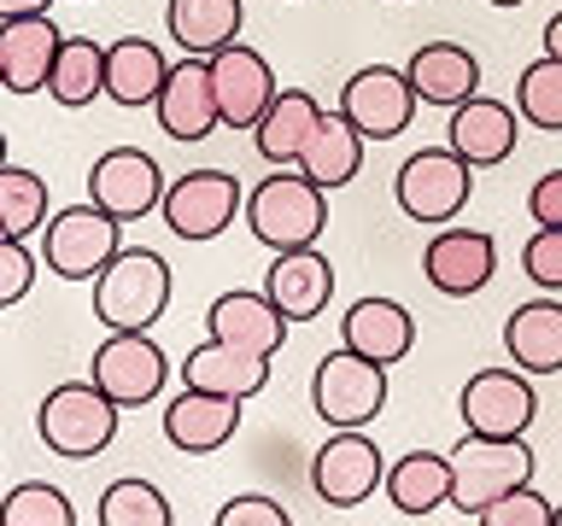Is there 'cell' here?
<instances>
[{
  "label": "cell",
  "instance_id": "obj_30",
  "mask_svg": "<svg viewBox=\"0 0 562 526\" xmlns=\"http://www.w3.org/2000/svg\"><path fill=\"white\" fill-rule=\"evenodd\" d=\"M363 147H369V140L351 129L340 112H323V123L311 129V140H305V152H299L293 170H305L316 187L334 193V187H346L351 175L363 170Z\"/></svg>",
  "mask_w": 562,
  "mask_h": 526
},
{
  "label": "cell",
  "instance_id": "obj_39",
  "mask_svg": "<svg viewBox=\"0 0 562 526\" xmlns=\"http://www.w3.org/2000/svg\"><path fill=\"white\" fill-rule=\"evenodd\" d=\"M217 526H293V515H288L276 498L246 491V498H228V503L217 508Z\"/></svg>",
  "mask_w": 562,
  "mask_h": 526
},
{
  "label": "cell",
  "instance_id": "obj_7",
  "mask_svg": "<svg viewBox=\"0 0 562 526\" xmlns=\"http://www.w3.org/2000/svg\"><path fill=\"white\" fill-rule=\"evenodd\" d=\"M311 410L323 427H369L386 410V368L358 357V351H328L311 375Z\"/></svg>",
  "mask_w": 562,
  "mask_h": 526
},
{
  "label": "cell",
  "instance_id": "obj_25",
  "mask_svg": "<svg viewBox=\"0 0 562 526\" xmlns=\"http://www.w3.org/2000/svg\"><path fill=\"white\" fill-rule=\"evenodd\" d=\"M504 351L527 375H562V298H527L509 310Z\"/></svg>",
  "mask_w": 562,
  "mask_h": 526
},
{
  "label": "cell",
  "instance_id": "obj_4",
  "mask_svg": "<svg viewBox=\"0 0 562 526\" xmlns=\"http://www.w3.org/2000/svg\"><path fill=\"white\" fill-rule=\"evenodd\" d=\"M117 403L100 392L94 380H65L53 386L42 398V410H35V433H42V445L53 456H65V462H88V456H100L105 445L117 438Z\"/></svg>",
  "mask_w": 562,
  "mask_h": 526
},
{
  "label": "cell",
  "instance_id": "obj_12",
  "mask_svg": "<svg viewBox=\"0 0 562 526\" xmlns=\"http://www.w3.org/2000/svg\"><path fill=\"white\" fill-rule=\"evenodd\" d=\"M457 415H463L469 433H498L516 438L539 421V392L527 368H481L469 375V386L457 392Z\"/></svg>",
  "mask_w": 562,
  "mask_h": 526
},
{
  "label": "cell",
  "instance_id": "obj_29",
  "mask_svg": "<svg viewBox=\"0 0 562 526\" xmlns=\"http://www.w3.org/2000/svg\"><path fill=\"white\" fill-rule=\"evenodd\" d=\"M240 24H246V7L240 0H170L165 7V30L182 53H223L228 42H240Z\"/></svg>",
  "mask_w": 562,
  "mask_h": 526
},
{
  "label": "cell",
  "instance_id": "obj_37",
  "mask_svg": "<svg viewBox=\"0 0 562 526\" xmlns=\"http://www.w3.org/2000/svg\"><path fill=\"white\" fill-rule=\"evenodd\" d=\"M474 521H481V526H551L557 508L533 491V480H527V485H516V491H504L498 503H486Z\"/></svg>",
  "mask_w": 562,
  "mask_h": 526
},
{
  "label": "cell",
  "instance_id": "obj_2",
  "mask_svg": "<svg viewBox=\"0 0 562 526\" xmlns=\"http://www.w3.org/2000/svg\"><path fill=\"white\" fill-rule=\"evenodd\" d=\"M165 310H170V263L147 245H123L94 275V322H105V333H153Z\"/></svg>",
  "mask_w": 562,
  "mask_h": 526
},
{
  "label": "cell",
  "instance_id": "obj_34",
  "mask_svg": "<svg viewBox=\"0 0 562 526\" xmlns=\"http://www.w3.org/2000/svg\"><path fill=\"white\" fill-rule=\"evenodd\" d=\"M100 526H170V503L153 480H112L100 491V508H94Z\"/></svg>",
  "mask_w": 562,
  "mask_h": 526
},
{
  "label": "cell",
  "instance_id": "obj_41",
  "mask_svg": "<svg viewBox=\"0 0 562 526\" xmlns=\"http://www.w3.org/2000/svg\"><path fill=\"white\" fill-rule=\"evenodd\" d=\"M53 0H0V18H30V12H47Z\"/></svg>",
  "mask_w": 562,
  "mask_h": 526
},
{
  "label": "cell",
  "instance_id": "obj_22",
  "mask_svg": "<svg viewBox=\"0 0 562 526\" xmlns=\"http://www.w3.org/2000/svg\"><path fill=\"white\" fill-rule=\"evenodd\" d=\"M205 322H211V340L246 345V351H258V357H276V351L288 345V328H293L263 287H258V293H240V287H235V293L211 298Z\"/></svg>",
  "mask_w": 562,
  "mask_h": 526
},
{
  "label": "cell",
  "instance_id": "obj_33",
  "mask_svg": "<svg viewBox=\"0 0 562 526\" xmlns=\"http://www.w3.org/2000/svg\"><path fill=\"white\" fill-rule=\"evenodd\" d=\"M516 112H521L527 129L562 135V59L557 53H539V59L516 77Z\"/></svg>",
  "mask_w": 562,
  "mask_h": 526
},
{
  "label": "cell",
  "instance_id": "obj_3",
  "mask_svg": "<svg viewBox=\"0 0 562 526\" xmlns=\"http://www.w3.org/2000/svg\"><path fill=\"white\" fill-rule=\"evenodd\" d=\"M533 480V450H527V433L498 438V433H469L457 438L451 450V503L474 521L486 503H498L504 491H516Z\"/></svg>",
  "mask_w": 562,
  "mask_h": 526
},
{
  "label": "cell",
  "instance_id": "obj_32",
  "mask_svg": "<svg viewBox=\"0 0 562 526\" xmlns=\"http://www.w3.org/2000/svg\"><path fill=\"white\" fill-rule=\"evenodd\" d=\"M42 228H47V182L7 158V164H0V235L30 240V235H42Z\"/></svg>",
  "mask_w": 562,
  "mask_h": 526
},
{
  "label": "cell",
  "instance_id": "obj_27",
  "mask_svg": "<svg viewBox=\"0 0 562 526\" xmlns=\"http://www.w3.org/2000/svg\"><path fill=\"white\" fill-rule=\"evenodd\" d=\"M323 123V105H316V94H305V88H281V94L270 100V112H263L252 123V147L263 164H299V152H305L311 129Z\"/></svg>",
  "mask_w": 562,
  "mask_h": 526
},
{
  "label": "cell",
  "instance_id": "obj_19",
  "mask_svg": "<svg viewBox=\"0 0 562 526\" xmlns=\"http://www.w3.org/2000/svg\"><path fill=\"white\" fill-rule=\"evenodd\" d=\"M263 293L276 298V310L288 316V322H316L334 298V263L316 252V245L276 252L270 270H263Z\"/></svg>",
  "mask_w": 562,
  "mask_h": 526
},
{
  "label": "cell",
  "instance_id": "obj_17",
  "mask_svg": "<svg viewBox=\"0 0 562 526\" xmlns=\"http://www.w3.org/2000/svg\"><path fill=\"white\" fill-rule=\"evenodd\" d=\"M521 140V112L509 100H492V94H469L463 105H451V123H446V147L457 158H469L474 170H492L516 152Z\"/></svg>",
  "mask_w": 562,
  "mask_h": 526
},
{
  "label": "cell",
  "instance_id": "obj_24",
  "mask_svg": "<svg viewBox=\"0 0 562 526\" xmlns=\"http://www.w3.org/2000/svg\"><path fill=\"white\" fill-rule=\"evenodd\" d=\"M182 386H200V392H223V398H258L270 386V357L228 340H205L182 357Z\"/></svg>",
  "mask_w": 562,
  "mask_h": 526
},
{
  "label": "cell",
  "instance_id": "obj_16",
  "mask_svg": "<svg viewBox=\"0 0 562 526\" xmlns=\"http://www.w3.org/2000/svg\"><path fill=\"white\" fill-rule=\"evenodd\" d=\"M153 117L170 140H205L211 129H223V112H217V88H211V59L200 53H182V65H170L165 88L153 100Z\"/></svg>",
  "mask_w": 562,
  "mask_h": 526
},
{
  "label": "cell",
  "instance_id": "obj_10",
  "mask_svg": "<svg viewBox=\"0 0 562 526\" xmlns=\"http://www.w3.org/2000/svg\"><path fill=\"white\" fill-rule=\"evenodd\" d=\"M386 456L363 427H334V438L311 456V485L328 508H358L381 491Z\"/></svg>",
  "mask_w": 562,
  "mask_h": 526
},
{
  "label": "cell",
  "instance_id": "obj_15",
  "mask_svg": "<svg viewBox=\"0 0 562 526\" xmlns=\"http://www.w3.org/2000/svg\"><path fill=\"white\" fill-rule=\"evenodd\" d=\"M211 88H217L223 129H252V123L270 112V100L281 94L270 59L246 42H228L223 53H211Z\"/></svg>",
  "mask_w": 562,
  "mask_h": 526
},
{
  "label": "cell",
  "instance_id": "obj_35",
  "mask_svg": "<svg viewBox=\"0 0 562 526\" xmlns=\"http://www.w3.org/2000/svg\"><path fill=\"white\" fill-rule=\"evenodd\" d=\"M0 526H77V508H70L59 485L24 480L0 498Z\"/></svg>",
  "mask_w": 562,
  "mask_h": 526
},
{
  "label": "cell",
  "instance_id": "obj_5",
  "mask_svg": "<svg viewBox=\"0 0 562 526\" xmlns=\"http://www.w3.org/2000/svg\"><path fill=\"white\" fill-rule=\"evenodd\" d=\"M474 193V164L469 158H457L451 147H422L398 164L393 175V199L411 222H428V228H446L463 217Z\"/></svg>",
  "mask_w": 562,
  "mask_h": 526
},
{
  "label": "cell",
  "instance_id": "obj_38",
  "mask_svg": "<svg viewBox=\"0 0 562 526\" xmlns=\"http://www.w3.org/2000/svg\"><path fill=\"white\" fill-rule=\"evenodd\" d=\"M35 287V252L18 235H0V310L24 305Z\"/></svg>",
  "mask_w": 562,
  "mask_h": 526
},
{
  "label": "cell",
  "instance_id": "obj_23",
  "mask_svg": "<svg viewBox=\"0 0 562 526\" xmlns=\"http://www.w3.org/2000/svg\"><path fill=\"white\" fill-rule=\"evenodd\" d=\"M404 77H411L416 100L439 105V112H451L469 94H481V59L463 42H422L411 53V65H404Z\"/></svg>",
  "mask_w": 562,
  "mask_h": 526
},
{
  "label": "cell",
  "instance_id": "obj_28",
  "mask_svg": "<svg viewBox=\"0 0 562 526\" xmlns=\"http://www.w3.org/2000/svg\"><path fill=\"white\" fill-rule=\"evenodd\" d=\"M386 503L398 508L404 521H428L434 508L451 503V456H434V450H411L386 468Z\"/></svg>",
  "mask_w": 562,
  "mask_h": 526
},
{
  "label": "cell",
  "instance_id": "obj_36",
  "mask_svg": "<svg viewBox=\"0 0 562 526\" xmlns=\"http://www.w3.org/2000/svg\"><path fill=\"white\" fill-rule=\"evenodd\" d=\"M521 270L539 293H562V222H539L521 245Z\"/></svg>",
  "mask_w": 562,
  "mask_h": 526
},
{
  "label": "cell",
  "instance_id": "obj_31",
  "mask_svg": "<svg viewBox=\"0 0 562 526\" xmlns=\"http://www.w3.org/2000/svg\"><path fill=\"white\" fill-rule=\"evenodd\" d=\"M47 94H53V105H65V112H82V105H94L105 94V47L94 35H65L59 42Z\"/></svg>",
  "mask_w": 562,
  "mask_h": 526
},
{
  "label": "cell",
  "instance_id": "obj_1",
  "mask_svg": "<svg viewBox=\"0 0 562 526\" xmlns=\"http://www.w3.org/2000/svg\"><path fill=\"white\" fill-rule=\"evenodd\" d=\"M246 228H252L258 245H270V252H293V245H316L328 228V187H316L305 170L281 164L276 175H263V182L246 193Z\"/></svg>",
  "mask_w": 562,
  "mask_h": 526
},
{
  "label": "cell",
  "instance_id": "obj_21",
  "mask_svg": "<svg viewBox=\"0 0 562 526\" xmlns=\"http://www.w3.org/2000/svg\"><path fill=\"white\" fill-rule=\"evenodd\" d=\"M340 345L358 351V357L393 368L411 357L416 345V316L398 305V298H358L346 316H340Z\"/></svg>",
  "mask_w": 562,
  "mask_h": 526
},
{
  "label": "cell",
  "instance_id": "obj_43",
  "mask_svg": "<svg viewBox=\"0 0 562 526\" xmlns=\"http://www.w3.org/2000/svg\"><path fill=\"white\" fill-rule=\"evenodd\" d=\"M486 7H527V0H486Z\"/></svg>",
  "mask_w": 562,
  "mask_h": 526
},
{
  "label": "cell",
  "instance_id": "obj_6",
  "mask_svg": "<svg viewBox=\"0 0 562 526\" xmlns=\"http://www.w3.org/2000/svg\"><path fill=\"white\" fill-rule=\"evenodd\" d=\"M117 252H123V222L112 210H100L94 199L53 210L42 228V263L59 281H94Z\"/></svg>",
  "mask_w": 562,
  "mask_h": 526
},
{
  "label": "cell",
  "instance_id": "obj_8",
  "mask_svg": "<svg viewBox=\"0 0 562 526\" xmlns=\"http://www.w3.org/2000/svg\"><path fill=\"white\" fill-rule=\"evenodd\" d=\"M246 210V187L235 182L228 170H188L176 175L165 187V205H158V217L176 240H217L228 222H235Z\"/></svg>",
  "mask_w": 562,
  "mask_h": 526
},
{
  "label": "cell",
  "instance_id": "obj_45",
  "mask_svg": "<svg viewBox=\"0 0 562 526\" xmlns=\"http://www.w3.org/2000/svg\"><path fill=\"white\" fill-rule=\"evenodd\" d=\"M551 526H562V508H557V521H551Z\"/></svg>",
  "mask_w": 562,
  "mask_h": 526
},
{
  "label": "cell",
  "instance_id": "obj_18",
  "mask_svg": "<svg viewBox=\"0 0 562 526\" xmlns=\"http://www.w3.org/2000/svg\"><path fill=\"white\" fill-rule=\"evenodd\" d=\"M235 433H240V398L182 386V392L165 403V438L182 456H211V450H223Z\"/></svg>",
  "mask_w": 562,
  "mask_h": 526
},
{
  "label": "cell",
  "instance_id": "obj_9",
  "mask_svg": "<svg viewBox=\"0 0 562 526\" xmlns=\"http://www.w3.org/2000/svg\"><path fill=\"white\" fill-rule=\"evenodd\" d=\"M88 380H94L117 410H140V403H153L165 392L170 357L158 351L153 333H105V345L94 351V363H88Z\"/></svg>",
  "mask_w": 562,
  "mask_h": 526
},
{
  "label": "cell",
  "instance_id": "obj_40",
  "mask_svg": "<svg viewBox=\"0 0 562 526\" xmlns=\"http://www.w3.org/2000/svg\"><path fill=\"white\" fill-rule=\"evenodd\" d=\"M527 217L533 222H562V170H544L527 193Z\"/></svg>",
  "mask_w": 562,
  "mask_h": 526
},
{
  "label": "cell",
  "instance_id": "obj_14",
  "mask_svg": "<svg viewBox=\"0 0 562 526\" xmlns=\"http://www.w3.org/2000/svg\"><path fill=\"white\" fill-rule=\"evenodd\" d=\"M422 275H428L434 293L446 298H469L481 293L492 275H498V240L486 235V228H434V240L422 245Z\"/></svg>",
  "mask_w": 562,
  "mask_h": 526
},
{
  "label": "cell",
  "instance_id": "obj_20",
  "mask_svg": "<svg viewBox=\"0 0 562 526\" xmlns=\"http://www.w3.org/2000/svg\"><path fill=\"white\" fill-rule=\"evenodd\" d=\"M65 30L47 12L30 18H0V70H7V94H42L59 59Z\"/></svg>",
  "mask_w": 562,
  "mask_h": 526
},
{
  "label": "cell",
  "instance_id": "obj_11",
  "mask_svg": "<svg viewBox=\"0 0 562 526\" xmlns=\"http://www.w3.org/2000/svg\"><path fill=\"white\" fill-rule=\"evenodd\" d=\"M416 88L411 77H404L398 65H363V70H351L346 88H340V117L358 129L363 140H393L411 129V117H416Z\"/></svg>",
  "mask_w": 562,
  "mask_h": 526
},
{
  "label": "cell",
  "instance_id": "obj_46",
  "mask_svg": "<svg viewBox=\"0 0 562 526\" xmlns=\"http://www.w3.org/2000/svg\"><path fill=\"white\" fill-rule=\"evenodd\" d=\"M0 88H7V70H0Z\"/></svg>",
  "mask_w": 562,
  "mask_h": 526
},
{
  "label": "cell",
  "instance_id": "obj_26",
  "mask_svg": "<svg viewBox=\"0 0 562 526\" xmlns=\"http://www.w3.org/2000/svg\"><path fill=\"white\" fill-rule=\"evenodd\" d=\"M165 77H170V65H165V53H158V42H147V35H117V42H105V100L123 105V112L153 105Z\"/></svg>",
  "mask_w": 562,
  "mask_h": 526
},
{
  "label": "cell",
  "instance_id": "obj_44",
  "mask_svg": "<svg viewBox=\"0 0 562 526\" xmlns=\"http://www.w3.org/2000/svg\"><path fill=\"white\" fill-rule=\"evenodd\" d=\"M0 164H7V129H0Z\"/></svg>",
  "mask_w": 562,
  "mask_h": 526
},
{
  "label": "cell",
  "instance_id": "obj_13",
  "mask_svg": "<svg viewBox=\"0 0 562 526\" xmlns=\"http://www.w3.org/2000/svg\"><path fill=\"white\" fill-rule=\"evenodd\" d=\"M165 170H158L153 152L140 147H112L94 158V170H88V199L100 210H112L117 222H140L153 217L158 205H165Z\"/></svg>",
  "mask_w": 562,
  "mask_h": 526
},
{
  "label": "cell",
  "instance_id": "obj_42",
  "mask_svg": "<svg viewBox=\"0 0 562 526\" xmlns=\"http://www.w3.org/2000/svg\"><path fill=\"white\" fill-rule=\"evenodd\" d=\"M544 53H557V59H562V12L544 24Z\"/></svg>",
  "mask_w": 562,
  "mask_h": 526
}]
</instances>
